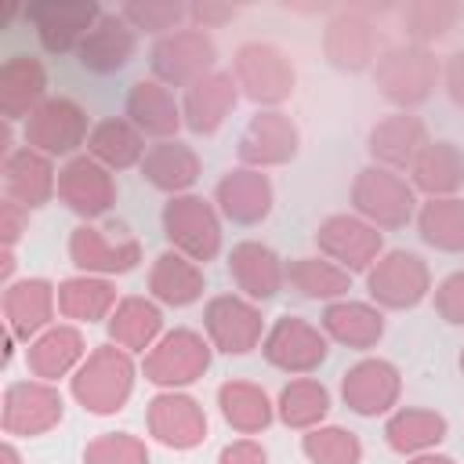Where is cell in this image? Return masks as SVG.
Wrapping results in <instances>:
<instances>
[{
	"label": "cell",
	"instance_id": "obj_13",
	"mask_svg": "<svg viewBox=\"0 0 464 464\" xmlns=\"http://www.w3.org/2000/svg\"><path fill=\"white\" fill-rule=\"evenodd\" d=\"M58 199L80 218H102L116 203V181L94 156H72L58 170Z\"/></svg>",
	"mask_w": 464,
	"mask_h": 464
},
{
	"label": "cell",
	"instance_id": "obj_41",
	"mask_svg": "<svg viewBox=\"0 0 464 464\" xmlns=\"http://www.w3.org/2000/svg\"><path fill=\"white\" fill-rule=\"evenodd\" d=\"M112 304H116V290H112L105 279L76 276V279H65V283L58 286V312H62L65 319L94 323V319H105Z\"/></svg>",
	"mask_w": 464,
	"mask_h": 464
},
{
	"label": "cell",
	"instance_id": "obj_46",
	"mask_svg": "<svg viewBox=\"0 0 464 464\" xmlns=\"http://www.w3.org/2000/svg\"><path fill=\"white\" fill-rule=\"evenodd\" d=\"M83 464H149V450L127 431H105L83 450Z\"/></svg>",
	"mask_w": 464,
	"mask_h": 464
},
{
	"label": "cell",
	"instance_id": "obj_2",
	"mask_svg": "<svg viewBox=\"0 0 464 464\" xmlns=\"http://www.w3.org/2000/svg\"><path fill=\"white\" fill-rule=\"evenodd\" d=\"M134 388V362L123 348H94L87 362L72 377V395L91 413H116L123 410L127 395Z\"/></svg>",
	"mask_w": 464,
	"mask_h": 464
},
{
	"label": "cell",
	"instance_id": "obj_43",
	"mask_svg": "<svg viewBox=\"0 0 464 464\" xmlns=\"http://www.w3.org/2000/svg\"><path fill=\"white\" fill-rule=\"evenodd\" d=\"M330 413V392L319 384V381H290L283 392H279V417L283 424L290 428H312L319 424L323 417Z\"/></svg>",
	"mask_w": 464,
	"mask_h": 464
},
{
	"label": "cell",
	"instance_id": "obj_47",
	"mask_svg": "<svg viewBox=\"0 0 464 464\" xmlns=\"http://www.w3.org/2000/svg\"><path fill=\"white\" fill-rule=\"evenodd\" d=\"M435 312L446 323H460L464 326V272H453L439 283L435 290Z\"/></svg>",
	"mask_w": 464,
	"mask_h": 464
},
{
	"label": "cell",
	"instance_id": "obj_54",
	"mask_svg": "<svg viewBox=\"0 0 464 464\" xmlns=\"http://www.w3.org/2000/svg\"><path fill=\"white\" fill-rule=\"evenodd\" d=\"M460 370H464V352H460Z\"/></svg>",
	"mask_w": 464,
	"mask_h": 464
},
{
	"label": "cell",
	"instance_id": "obj_32",
	"mask_svg": "<svg viewBox=\"0 0 464 464\" xmlns=\"http://www.w3.org/2000/svg\"><path fill=\"white\" fill-rule=\"evenodd\" d=\"M87 152H91L102 167L123 170V167H134V163L145 160V141H141V130H138L130 120L109 116V120H102V123L91 127Z\"/></svg>",
	"mask_w": 464,
	"mask_h": 464
},
{
	"label": "cell",
	"instance_id": "obj_23",
	"mask_svg": "<svg viewBox=\"0 0 464 464\" xmlns=\"http://www.w3.org/2000/svg\"><path fill=\"white\" fill-rule=\"evenodd\" d=\"M297 156V127L283 112H257L239 134V160L250 167H276Z\"/></svg>",
	"mask_w": 464,
	"mask_h": 464
},
{
	"label": "cell",
	"instance_id": "obj_11",
	"mask_svg": "<svg viewBox=\"0 0 464 464\" xmlns=\"http://www.w3.org/2000/svg\"><path fill=\"white\" fill-rule=\"evenodd\" d=\"M366 290L377 304L384 308H413L428 297L431 290V276H428V265L410 254V250H392L384 254L370 276H366Z\"/></svg>",
	"mask_w": 464,
	"mask_h": 464
},
{
	"label": "cell",
	"instance_id": "obj_52",
	"mask_svg": "<svg viewBox=\"0 0 464 464\" xmlns=\"http://www.w3.org/2000/svg\"><path fill=\"white\" fill-rule=\"evenodd\" d=\"M0 457H4V464H22V460H18V450H14L11 442H4V450H0Z\"/></svg>",
	"mask_w": 464,
	"mask_h": 464
},
{
	"label": "cell",
	"instance_id": "obj_10",
	"mask_svg": "<svg viewBox=\"0 0 464 464\" xmlns=\"http://www.w3.org/2000/svg\"><path fill=\"white\" fill-rule=\"evenodd\" d=\"M69 257L80 272H130L141 261V243L123 225H80L69 236Z\"/></svg>",
	"mask_w": 464,
	"mask_h": 464
},
{
	"label": "cell",
	"instance_id": "obj_28",
	"mask_svg": "<svg viewBox=\"0 0 464 464\" xmlns=\"http://www.w3.org/2000/svg\"><path fill=\"white\" fill-rule=\"evenodd\" d=\"M58 308V294L47 279H18L4 290V319L7 330L22 341L40 334Z\"/></svg>",
	"mask_w": 464,
	"mask_h": 464
},
{
	"label": "cell",
	"instance_id": "obj_29",
	"mask_svg": "<svg viewBox=\"0 0 464 464\" xmlns=\"http://www.w3.org/2000/svg\"><path fill=\"white\" fill-rule=\"evenodd\" d=\"M127 120L152 138L170 141V134H178L181 120V105L174 102V94L160 83V80H138L127 91Z\"/></svg>",
	"mask_w": 464,
	"mask_h": 464
},
{
	"label": "cell",
	"instance_id": "obj_31",
	"mask_svg": "<svg viewBox=\"0 0 464 464\" xmlns=\"http://www.w3.org/2000/svg\"><path fill=\"white\" fill-rule=\"evenodd\" d=\"M323 330L348 348H373L384 337V315L362 301H334L323 312Z\"/></svg>",
	"mask_w": 464,
	"mask_h": 464
},
{
	"label": "cell",
	"instance_id": "obj_18",
	"mask_svg": "<svg viewBox=\"0 0 464 464\" xmlns=\"http://www.w3.org/2000/svg\"><path fill=\"white\" fill-rule=\"evenodd\" d=\"M134 47H138V33L130 29V22L120 11H102L94 29L83 36L76 58L87 72L109 76V72H120L134 58Z\"/></svg>",
	"mask_w": 464,
	"mask_h": 464
},
{
	"label": "cell",
	"instance_id": "obj_34",
	"mask_svg": "<svg viewBox=\"0 0 464 464\" xmlns=\"http://www.w3.org/2000/svg\"><path fill=\"white\" fill-rule=\"evenodd\" d=\"M80 355H83V337H80L76 326H51V330H44L29 344V352H25L33 377L47 381V384L58 381L62 373H69L80 362Z\"/></svg>",
	"mask_w": 464,
	"mask_h": 464
},
{
	"label": "cell",
	"instance_id": "obj_37",
	"mask_svg": "<svg viewBox=\"0 0 464 464\" xmlns=\"http://www.w3.org/2000/svg\"><path fill=\"white\" fill-rule=\"evenodd\" d=\"M286 283L308 301H334L352 290V272L323 257H297L286 265Z\"/></svg>",
	"mask_w": 464,
	"mask_h": 464
},
{
	"label": "cell",
	"instance_id": "obj_7",
	"mask_svg": "<svg viewBox=\"0 0 464 464\" xmlns=\"http://www.w3.org/2000/svg\"><path fill=\"white\" fill-rule=\"evenodd\" d=\"M22 18L36 29L44 51L69 54V51H80L83 36L102 18V7L94 0H36L22 11Z\"/></svg>",
	"mask_w": 464,
	"mask_h": 464
},
{
	"label": "cell",
	"instance_id": "obj_38",
	"mask_svg": "<svg viewBox=\"0 0 464 464\" xmlns=\"http://www.w3.org/2000/svg\"><path fill=\"white\" fill-rule=\"evenodd\" d=\"M218 402H221V413L225 420L243 431V435H254V431H265L272 424V406H268V395L250 384V381H228L218 388Z\"/></svg>",
	"mask_w": 464,
	"mask_h": 464
},
{
	"label": "cell",
	"instance_id": "obj_19",
	"mask_svg": "<svg viewBox=\"0 0 464 464\" xmlns=\"http://www.w3.org/2000/svg\"><path fill=\"white\" fill-rule=\"evenodd\" d=\"M47 102V69L33 54H11L0 65V116L7 123L29 120Z\"/></svg>",
	"mask_w": 464,
	"mask_h": 464
},
{
	"label": "cell",
	"instance_id": "obj_5",
	"mask_svg": "<svg viewBox=\"0 0 464 464\" xmlns=\"http://www.w3.org/2000/svg\"><path fill=\"white\" fill-rule=\"evenodd\" d=\"M232 69H236L232 72L236 87H243V94L257 105H279L294 94V62L276 44H265V40L243 44L236 51Z\"/></svg>",
	"mask_w": 464,
	"mask_h": 464
},
{
	"label": "cell",
	"instance_id": "obj_4",
	"mask_svg": "<svg viewBox=\"0 0 464 464\" xmlns=\"http://www.w3.org/2000/svg\"><path fill=\"white\" fill-rule=\"evenodd\" d=\"M381 29L373 22V7H344L323 29V54L341 72L373 69L381 58Z\"/></svg>",
	"mask_w": 464,
	"mask_h": 464
},
{
	"label": "cell",
	"instance_id": "obj_21",
	"mask_svg": "<svg viewBox=\"0 0 464 464\" xmlns=\"http://www.w3.org/2000/svg\"><path fill=\"white\" fill-rule=\"evenodd\" d=\"M236 76L232 72H207L203 80H196L192 87H185V98H181V120L192 134H214L225 116L236 109Z\"/></svg>",
	"mask_w": 464,
	"mask_h": 464
},
{
	"label": "cell",
	"instance_id": "obj_9",
	"mask_svg": "<svg viewBox=\"0 0 464 464\" xmlns=\"http://www.w3.org/2000/svg\"><path fill=\"white\" fill-rule=\"evenodd\" d=\"M22 138H25L29 149H36L44 156H69L72 149L83 145V138H91L87 134V112L72 98H62V94L47 98L25 120Z\"/></svg>",
	"mask_w": 464,
	"mask_h": 464
},
{
	"label": "cell",
	"instance_id": "obj_20",
	"mask_svg": "<svg viewBox=\"0 0 464 464\" xmlns=\"http://www.w3.org/2000/svg\"><path fill=\"white\" fill-rule=\"evenodd\" d=\"M424 145H428V127L413 112H392V116L377 120L366 138L370 156L388 170L413 167V160L424 152Z\"/></svg>",
	"mask_w": 464,
	"mask_h": 464
},
{
	"label": "cell",
	"instance_id": "obj_6",
	"mask_svg": "<svg viewBox=\"0 0 464 464\" xmlns=\"http://www.w3.org/2000/svg\"><path fill=\"white\" fill-rule=\"evenodd\" d=\"M163 232L178 254L203 265L221 250V221L203 196H170L163 207Z\"/></svg>",
	"mask_w": 464,
	"mask_h": 464
},
{
	"label": "cell",
	"instance_id": "obj_33",
	"mask_svg": "<svg viewBox=\"0 0 464 464\" xmlns=\"http://www.w3.org/2000/svg\"><path fill=\"white\" fill-rule=\"evenodd\" d=\"M141 178L160 192H181L199 178V156L181 141H156L141 160Z\"/></svg>",
	"mask_w": 464,
	"mask_h": 464
},
{
	"label": "cell",
	"instance_id": "obj_16",
	"mask_svg": "<svg viewBox=\"0 0 464 464\" xmlns=\"http://www.w3.org/2000/svg\"><path fill=\"white\" fill-rule=\"evenodd\" d=\"M203 326H207L210 341H214L221 352H228V355H246V352L261 341L265 315H261L250 301L232 297V294H221V297H210V301H207Z\"/></svg>",
	"mask_w": 464,
	"mask_h": 464
},
{
	"label": "cell",
	"instance_id": "obj_48",
	"mask_svg": "<svg viewBox=\"0 0 464 464\" xmlns=\"http://www.w3.org/2000/svg\"><path fill=\"white\" fill-rule=\"evenodd\" d=\"M236 18V7L232 4H218V0H196V4H188V22L196 25V29H218V25H225V22H232Z\"/></svg>",
	"mask_w": 464,
	"mask_h": 464
},
{
	"label": "cell",
	"instance_id": "obj_51",
	"mask_svg": "<svg viewBox=\"0 0 464 464\" xmlns=\"http://www.w3.org/2000/svg\"><path fill=\"white\" fill-rule=\"evenodd\" d=\"M442 80H446V94H450V102L464 109V51H457V54L446 58Z\"/></svg>",
	"mask_w": 464,
	"mask_h": 464
},
{
	"label": "cell",
	"instance_id": "obj_24",
	"mask_svg": "<svg viewBox=\"0 0 464 464\" xmlns=\"http://www.w3.org/2000/svg\"><path fill=\"white\" fill-rule=\"evenodd\" d=\"M4 188H7V199H14L25 210L44 207L58 192V174L51 167V156H44L29 145L14 149L4 160Z\"/></svg>",
	"mask_w": 464,
	"mask_h": 464
},
{
	"label": "cell",
	"instance_id": "obj_44",
	"mask_svg": "<svg viewBox=\"0 0 464 464\" xmlns=\"http://www.w3.org/2000/svg\"><path fill=\"white\" fill-rule=\"evenodd\" d=\"M120 14L130 22L134 33H152L160 40V36L185 29L181 22L188 18V7L178 0H130L120 7Z\"/></svg>",
	"mask_w": 464,
	"mask_h": 464
},
{
	"label": "cell",
	"instance_id": "obj_39",
	"mask_svg": "<svg viewBox=\"0 0 464 464\" xmlns=\"http://www.w3.org/2000/svg\"><path fill=\"white\" fill-rule=\"evenodd\" d=\"M384 435H388V446L395 453H420L435 442L446 439V417L435 413V410H399L388 424H384Z\"/></svg>",
	"mask_w": 464,
	"mask_h": 464
},
{
	"label": "cell",
	"instance_id": "obj_3",
	"mask_svg": "<svg viewBox=\"0 0 464 464\" xmlns=\"http://www.w3.org/2000/svg\"><path fill=\"white\" fill-rule=\"evenodd\" d=\"M214 62H218V44L210 40V33H203L196 25L160 36L149 51L152 76L163 87H192L196 80L214 72Z\"/></svg>",
	"mask_w": 464,
	"mask_h": 464
},
{
	"label": "cell",
	"instance_id": "obj_17",
	"mask_svg": "<svg viewBox=\"0 0 464 464\" xmlns=\"http://www.w3.org/2000/svg\"><path fill=\"white\" fill-rule=\"evenodd\" d=\"M62 420V395L47 381H18L4 392V431L44 435Z\"/></svg>",
	"mask_w": 464,
	"mask_h": 464
},
{
	"label": "cell",
	"instance_id": "obj_40",
	"mask_svg": "<svg viewBox=\"0 0 464 464\" xmlns=\"http://www.w3.org/2000/svg\"><path fill=\"white\" fill-rule=\"evenodd\" d=\"M460 18V7L450 0H413L399 7V25L406 44H420L428 47L431 40H442Z\"/></svg>",
	"mask_w": 464,
	"mask_h": 464
},
{
	"label": "cell",
	"instance_id": "obj_50",
	"mask_svg": "<svg viewBox=\"0 0 464 464\" xmlns=\"http://www.w3.org/2000/svg\"><path fill=\"white\" fill-rule=\"evenodd\" d=\"M218 464H268V457H265V450L254 439H239V442L221 450Z\"/></svg>",
	"mask_w": 464,
	"mask_h": 464
},
{
	"label": "cell",
	"instance_id": "obj_45",
	"mask_svg": "<svg viewBox=\"0 0 464 464\" xmlns=\"http://www.w3.org/2000/svg\"><path fill=\"white\" fill-rule=\"evenodd\" d=\"M301 450L312 464H359L362 460V442L355 431L344 428H312L301 439Z\"/></svg>",
	"mask_w": 464,
	"mask_h": 464
},
{
	"label": "cell",
	"instance_id": "obj_42",
	"mask_svg": "<svg viewBox=\"0 0 464 464\" xmlns=\"http://www.w3.org/2000/svg\"><path fill=\"white\" fill-rule=\"evenodd\" d=\"M420 239L435 250H446V254H460L464 250V199H453V196H442V199H431L420 207Z\"/></svg>",
	"mask_w": 464,
	"mask_h": 464
},
{
	"label": "cell",
	"instance_id": "obj_12",
	"mask_svg": "<svg viewBox=\"0 0 464 464\" xmlns=\"http://www.w3.org/2000/svg\"><path fill=\"white\" fill-rule=\"evenodd\" d=\"M265 359L286 373H308L315 366H323L330 344L326 337L319 334V326H312L308 319L301 315H279L261 344Z\"/></svg>",
	"mask_w": 464,
	"mask_h": 464
},
{
	"label": "cell",
	"instance_id": "obj_26",
	"mask_svg": "<svg viewBox=\"0 0 464 464\" xmlns=\"http://www.w3.org/2000/svg\"><path fill=\"white\" fill-rule=\"evenodd\" d=\"M149 431L163 442V446H174V450H192L203 442L207 435V417L199 410L196 399L188 395H156L149 402Z\"/></svg>",
	"mask_w": 464,
	"mask_h": 464
},
{
	"label": "cell",
	"instance_id": "obj_30",
	"mask_svg": "<svg viewBox=\"0 0 464 464\" xmlns=\"http://www.w3.org/2000/svg\"><path fill=\"white\" fill-rule=\"evenodd\" d=\"M413 188L428 192L431 199H442L464 185V152L453 141H428L424 152L410 167Z\"/></svg>",
	"mask_w": 464,
	"mask_h": 464
},
{
	"label": "cell",
	"instance_id": "obj_53",
	"mask_svg": "<svg viewBox=\"0 0 464 464\" xmlns=\"http://www.w3.org/2000/svg\"><path fill=\"white\" fill-rule=\"evenodd\" d=\"M410 464H453V457H417Z\"/></svg>",
	"mask_w": 464,
	"mask_h": 464
},
{
	"label": "cell",
	"instance_id": "obj_27",
	"mask_svg": "<svg viewBox=\"0 0 464 464\" xmlns=\"http://www.w3.org/2000/svg\"><path fill=\"white\" fill-rule=\"evenodd\" d=\"M228 276L254 301H272L283 290V283H286V268L276 257V250H268L265 243H254V239L232 246V254H228Z\"/></svg>",
	"mask_w": 464,
	"mask_h": 464
},
{
	"label": "cell",
	"instance_id": "obj_8",
	"mask_svg": "<svg viewBox=\"0 0 464 464\" xmlns=\"http://www.w3.org/2000/svg\"><path fill=\"white\" fill-rule=\"evenodd\" d=\"M352 203L366 221H373V228H402L413 218L417 199H413V185H406L395 170L366 167L352 185Z\"/></svg>",
	"mask_w": 464,
	"mask_h": 464
},
{
	"label": "cell",
	"instance_id": "obj_14",
	"mask_svg": "<svg viewBox=\"0 0 464 464\" xmlns=\"http://www.w3.org/2000/svg\"><path fill=\"white\" fill-rule=\"evenodd\" d=\"M207 366L210 344L196 330H174L145 355V377L152 384H192Z\"/></svg>",
	"mask_w": 464,
	"mask_h": 464
},
{
	"label": "cell",
	"instance_id": "obj_49",
	"mask_svg": "<svg viewBox=\"0 0 464 464\" xmlns=\"http://www.w3.org/2000/svg\"><path fill=\"white\" fill-rule=\"evenodd\" d=\"M25 225H29V210H25V207H18L14 199H4V207H0V232H4V250H11V246L18 243V236L25 232Z\"/></svg>",
	"mask_w": 464,
	"mask_h": 464
},
{
	"label": "cell",
	"instance_id": "obj_15",
	"mask_svg": "<svg viewBox=\"0 0 464 464\" xmlns=\"http://www.w3.org/2000/svg\"><path fill=\"white\" fill-rule=\"evenodd\" d=\"M315 243L326 257H334L344 272H362L377 261L381 250V232L352 214H334L315 228Z\"/></svg>",
	"mask_w": 464,
	"mask_h": 464
},
{
	"label": "cell",
	"instance_id": "obj_22",
	"mask_svg": "<svg viewBox=\"0 0 464 464\" xmlns=\"http://www.w3.org/2000/svg\"><path fill=\"white\" fill-rule=\"evenodd\" d=\"M341 395L359 417H377L399 399V370L388 359H362L344 373Z\"/></svg>",
	"mask_w": 464,
	"mask_h": 464
},
{
	"label": "cell",
	"instance_id": "obj_36",
	"mask_svg": "<svg viewBox=\"0 0 464 464\" xmlns=\"http://www.w3.org/2000/svg\"><path fill=\"white\" fill-rule=\"evenodd\" d=\"M160 330H163V315L145 297H123L109 315V337L123 352H145Z\"/></svg>",
	"mask_w": 464,
	"mask_h": 464
},
{
	"label": "cell",
	"instance_id": "obj_25",
	"mask_svg": "<svg viewBox=\"0 0 464 464\" xmlns=\"http://www.w3.org/2000/svg\"><path fill=\"white\" fill-rule=\"evenodd\" d=\"M214 199L236 225H257L272 210V181L254 167H236L218 181Z\"/></svg>",
	"mask_w": 464,
	"mask_h": 464
},
{
	"label": "cell",
	"instance_id": "obj_35",
	"mask_svg": "<svg viewBox=\"0 0 464 464\" xmlns=\"http://www.w3.org/2000/svg\"><path fill=\"white\" fill-rule=\"evenodd\" d=\"M149 290L163 304L185 308V304L199 301V294H203V272L196 268L192 257H185L178 250H167V254L156 257V265L149 272Z\"/></svg>",
	"mask_w": 464,
	"mask_h": 464
},
{
	"label": "cell",
	"instance_id": "obj_1",
	"mask_svg": "<svg viewBox=\"0 0 464 464\" xmlns=\"http://www.w3.org/2000/svg\"><path fill=\"white\" fill-rule=\"evenodd\" d=\"M439 80V58L420 44H395L384 47L373 62V83L377 91L399 105L402 112L413 105H424Z\"/></svg>",
	"mask_w": 464,
	"mask_h": 464
}]
</instances>
